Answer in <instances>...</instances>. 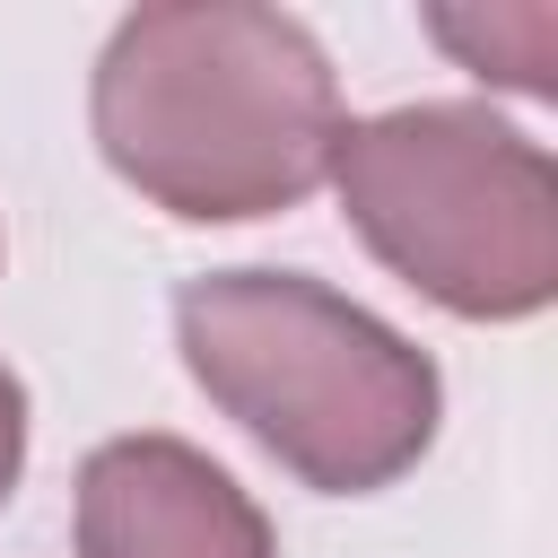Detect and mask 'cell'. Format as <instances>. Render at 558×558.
<instances>
[{"mask_svg": "<svg viewBox=\"0 0 558 558\" xmlns=\"http://www.w3.org/2000/svg\"><path fill=\"white\" fill-rule=\"evenodd\" d=\"M96 140L113 174L174 218H262L331 166L340 96L296 17L174 0L113 26L96 61Z\"/></svg>", "mask_w": 558, "mask_h": 558, "instance_id": "1", "label": "cell"}, {"mask_svg": "<svg viewBox=\"0 0 558 558\" xmlns=\"http://www.w3.org/2000/svg\"><path fill=\"white\" fill-rule=\"evenodd\" d=\"M183 366L244 418L305 488L366 497L401 480L436 436V366L296 270H209L174 296Z\"/></svg>", "mask_w": 558, "mask_h": 558, "instance_id": "2", "label": "cell"}, {"mask_svg": "<svg viewBox=\"0 0 558 558\" xmlns=\"http://www.w3.org/2000/svg\"><path fill=\"white\" fill-rule=\"evenodd\" d=\"M340 209L410 288L453 314L514 323L558 288V174L488 105H401L340 122Z\"/></svg>", "mask_w": 558, "mask_h": 558, "instance_id": "3", "label": "cell"}, {"mask_svg": "<svg viewBox=\"0 0 558 558\" xmlns=\"http://www.w3.org/2000/svg\"><path fill=\"white\" fill-rule=\"evenodd\" d=\"M78 558H279L262 506L183 436H113L78 471Z\"/></svg>", "mask_w": 558, "mask_h": 558, "instance_id": "4", "label": "cell"}, {"mask_svg": "<svg viewBox=\"0 0 558 558\" xmlns=\"http://www.w3.org/2000/svg\"><path fill=\"white\" fill-rule=\"evenodd\" d=\"M436 44H453L480 78H506L523 96H549V44H558V17L549 9H506V17H427Z\"/></svg>", "mask_w": 558, "mask_h": 558, "instance_id": "5", "label": "cell"}, {"mask_svg": "<svg viewBox=\"0 0 558 558\" xmlns=\"http://www.w3.org/2000/svg\"><path fill=\"white\" fill-rule=\"evenodd\" d=\"M17 453H26V392H17V375L0 366V497H9V480H17Z\"/></svg>", "mask_w": 558, "mask_h": 558, "instance_id": "6", "label": "cell"}]
</instances>
